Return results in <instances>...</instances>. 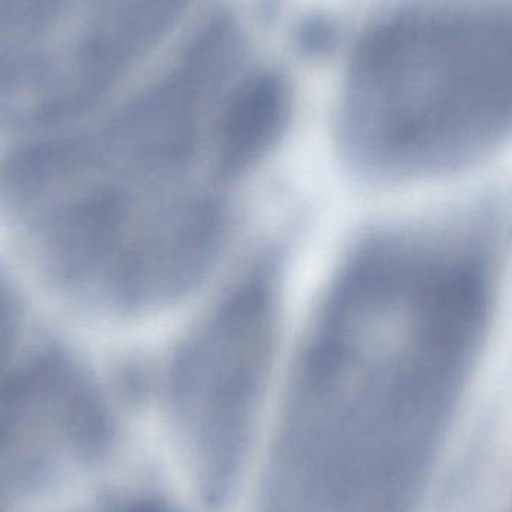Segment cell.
<instances>
[{
    "label": "cell",
    "instance_id": "1",
    "mask_svg": "<svg viewBox=\"0 0 512 512\" xmlns=\"http://www.w3.org/2000/svg\"><path fill=\"white\" fill-rule=\"evenodd\" d=\"M351 158L367 173H450L512 135V2L400 12L364 36L345 102Z\"/></svg>",
    "mask_w": 512,
    "mask_h": 512
},
{
    "label": "cell",
    "instance_id": "2",
    "mask_svg": "<svg viewBox=\"0 0 512 512\" xmlns=\"http://www.w3.org/2000/svg\"><path fill=\"white\" fill-rule=\"evenodd\" d=\"M183 0H0V132L60 131L165 32Z\"/></svg>",
    "mask_w": 512,
    "mask_h": 512
},
{
    "label": "cell",
    "instance_id": "3",
    "mask_svg": "<svg viewBox=\"0 0 512 512\" xmlns=\"http://www.w3.org/2000/svg\"><path fill=\"white\" fill-rule=\"evenodd\" d=\"M265 277L234 289L186 340L171 372L174 420L204 499L230 498L251 447L273 354Z\"/></svg>",
    "mask_w": 512,
    "mask_h": 512
},
{
    "label": "cell",
    "instance_id": "4",
    "mask_svg": "<svg viewBox=\"0 0 512 512\" xmlns=\"http://www.w3.org/2000/svg\"><path fill=\"white\" fill-rule=\"evenodd\" d=\"M110 439L107 403L69 352L42 349L0 370V483L44 480Z\"/></svg>",
    "mask_w": 512,
    "mask_h": 512
},
{
    "label": "cell",
    "instance_id": "5",
    "mask_svg": "<svg viewBox=\"0 0 512 512\" xmlns=\"http://www.w3.org/2000/svg\"><path fill=\"white\" fill-rule=\"evenodd\" d=\"M288 116V95L270 75L249 78L225 98L213 122V167L221 182L252 170L274 146Z\"/></svg>",
    "mask_w": 512,
    "mask_h": 512
},
{
    "label": "cell",
    "instance_id": "6",
    "mask_svg": "<svg viewBox=\"0 0 512 512\" xmlns=\"http://www.w3.org/2000/svg\"><path fill=\"white\" fill-rule=\"evenodd\" d=\"M17 328V309L8 283L0 277V370L6 366Z\"/></svg>",
    "mask_w": 512,
    "mask_h": 512
},
{
    "label": "cell",
    "instance_id": "7",
    "mask_svg": "<svg viewBox=\"0 0 512 512\" xmlns=\"http://www.w3.org/2000/svg\"><path fill=\"white\" fill-rule=\"evenodd\" d=\"M120 512H177L174 508L168 507L167 504H162L159 501H152V499H141V501L132 502L126 505Z\"/></svg>",
    "mask_w": 512,
    "mask_h": 512
}]
</instances>
